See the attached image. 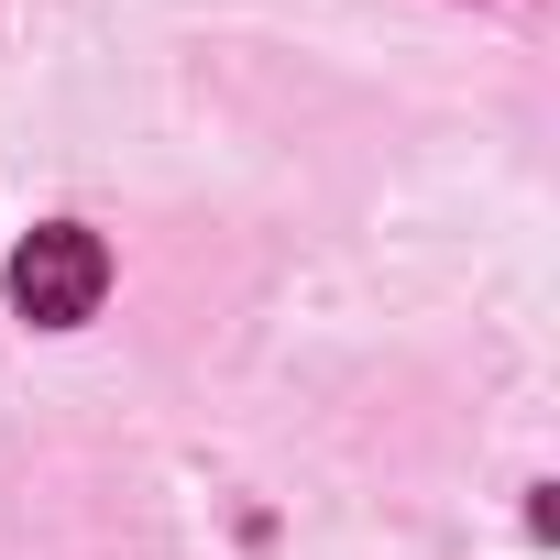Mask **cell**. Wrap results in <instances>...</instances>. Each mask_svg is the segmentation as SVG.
Instances as JSON below:
<instances>
[{
  "mask_svg": "<svg viewBox=\"0 0 560 560\" xmlns=\"http://www.w3.org/2000/svg\"><path fill=\"white\" fill-rule=\"evenodd\" d=\"M100 287H110V253H100V231H78V220H56V231H34V242L12 253V308H23L34 330H78V319L100 308Z\"/></svg>",
  "mask_w": 560,
  "mask_h": 560,
  "instance_id": "cell-1",
  "label": "cell"
}]
</instances>
